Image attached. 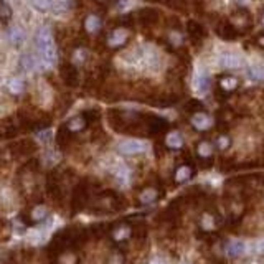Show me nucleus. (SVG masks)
<instances>
[{
  "instance_id": "obj_8",
  "label": "nucleus",
  "mask_w": 264,
  "mask_h": 264,
  "mask_svg": "<svg viewBox=\"0 0 264 264\" xmlns=\"http://www.w3.org/2000/svg\"><path fill=\"white\" fill-rule=\"evenodd\" d=\"M240 88V79L231 75H223L216 79V96L228 97Z\"/></svg>"
},
{
  "instance_id": "obj_2",
  "label": "nucleus",
  "mask_w": 264,
  "mask_h": 264,
  "mask_svg": "<svg viewBox=\"0 0 264 264\" xmlns=\"http://www.w3.org/2000/svg\"><path fill=\"white\" fill-rule=\"evenodd\" d=\"M129 42H130V28H125L122 25L111 28L104 37V45L109 50H121Z\"/></svg>"
},
{
  "instance_id": "obj_27",
  "label": "nucleus",
  "mask_w": 264,
  "mask_h": 264,
  "mask_svg": "<svg viewBox=\"0 0 264 264\" xmlns=\"http://www.w3.org/2000/svg\"><path fill=\"white\" fill-rule=\"evenodd\" d=\"M10 40L15 45H20L23 42V31H22L20 26H12L10 28Z\"/></svg>"
},
{
  "instance_id": "obj_29",
  "label": "nucleus",
  "mask_w": 264,
  "mask_h": 264,
  "mask_svg": "<svg viewBox=\"0 0 264 264\" xmlns=\"http://www.w3.org/2000/svg\"><path fill=\"white\" fill-rule=\"evenodd\" d=\"M28 2L40 12H45V10L51 9V0H28Z\"/></svg>"
},
{
  "instance_id": "obj_25",
  "label": "nucleus",
  "mask_w": 264,
  "mask_h": 264,
  "mask_svg": "<svg viewBox=\"0 0 264 264\" xmlns=\"http://www.w3.org/2000/svg\"><path fill=\"white\" fill-rule=\"evenodd\" d=\"M200 111H205V106L202 101H198V99H190V101L185 104V112H187L188 116L195 114V112H200Z\"/></svg>"
},
{
  "instance_id": "obj_17",
  "label": "nucleus",
  "mask_w": 264,
  "mask_h": 264,
  "mask_svg": "<svg viewBox=\"0 0 264 264\" xmlns=\"http://www.w3.org/2000/svg\"><path fill=\"white\" fill-rule=\"evenodd\" d=\"M88 187L84 183H79L78 187L73 191V198H71V205H73V210H81L86 202H88L89 193H88Z\"/></svg>"
},
{
  "instance_id": "obj_31",
  "label": "nucleus",
  "mask_w": 264,
  "mask_h": 264,
  "mask_svg": "<svg viewBox=\"0 0 264 264\" xmlns=\"http://www.w3.org/2000/svg\"><path fill=\"white\" fill-rule=\"evenodd\" d=\"M9 18H10V9L0 0V20H9Z\"/></svg>"
},
{
  "instance_id": "obj_15",
  "label": "nucleus",
  "mask_w": 264,
  "mask_h": 264,
  "mask_svg": "<svg viewBox=\"0 0 264 264\" xmlns=\"http://www.w3.org/2000/svg\"><path fill=\"white\" fill-rule=\"evenodd\" d=\"M61 78L63 81L71 86V88H75V86L79 84V71H78V66L73 64V63H64L61 66Z\"/></svg>"
},
{
  "instance_id": "obj_38",
  "label": "nucleus",
  "mask_w": 264,
  "mask_h": 264,
  "mask_svg": "<svg viewBox=\"0 0 264 264\" xmlns=\"http://www.w3.org/2000/svg\"><path fill=\"white\" fill-rule=\"evenodd\" d=\"M236 4H240V5H244V4H248V0H235Z\"/></svg>"
},
{
  "instance_id": "obj_32",
  "label": "nucleus",
  "mask_w": 264,
  "mask_h": 264,
  "mask_svg": "<svg viewBox=\"0 0 264 264\" xmlns=\"http://www.w3.org/2000/svg\"><path fill=\"white\" fill-rule=\"evenodd\" d=\"M73 58H75L76 61L83 63L84 59L88 58V51H86V50H83V48H79V50H76V51H75V55H73Z\"/></svg>"
},
{
  "instance_id": "obj_9",
  "label": "nucleus",
  "mask_w": 264,
  "mask_h": 264,
  "mask_svg": "<svg viewBox=\"0 0 264 264\" xmlns=\"http://www.w3.org/2000/svg\"><path fill=\"white\" fill-rule=\"evenodd\" d=\"M162 196L163 191L160 190V187H157V185H145V187L139 188L136 195V202L139 205H152L157 200H160Z\"/></svg>"
},
{
  "instance_id": "obj_36",
  "label": "nucleus",
  "mask_w": 264,
  "mask_h": 264,
  "mask_svg": "<svg viewBox=\"0 0 264 264\" xmlns=\"http://www.w3.org/2000/svg\"><path fill=\"white\" fill-rule=\"evenodd\" d=\"M256 253H264V240H261V241H257V244H256Z\"/></svg>"
},
{
  "instance_id": "obj_39",
  "label": "nucleus",
  "mask_w": 264,
  "mask_h": 264,
  "mask_svg": "<svg viewBox=\"0 0 264 264\" xmlns=\"http://www.w3.org/2000/svg\"><path fill=\"white\" fill-rule=\"evenodd\" d=\"M261 25L264 26V12H262V15H261Z\"/></svg>"
},
{
  "instance_id": "obj_18",
  "label": "nucleus",
  "mask_w": 264,
  "mask_h": 264,
  "mask_svg": "<svg viewBox=\"0 0 264 264\" xmlns=\"http://www.w3.org/2000/svg\"><path fill=\"white\" fill-rule=\"evenodd\" d=\"M163 147H167L169 150H182L183 145H185V141L180 132L177 130H169L167 134H165V139H163Z\"/></svg>"
},
{
  "instance_id": "obj_20",
  "label": "nucleus",
  "mask_w": 264,
  "mask_h": 264,
  "mask_svg": "<svg viewBox=\"0 0 264 264\" xmlns=\"http://www.w3.org/2000/svg\"><path fill=\"white\" fill-rule=\"evenodd\" d=\"M244 249H246V246H244L243 241H229L226 244V248H224V251H226V254L229 257H238L241 256L244 253Z\"/></svg>"
},
{
  "instance_id": "obj_3",
  "label": "nucleus",
  "mask_w": 264,
  "mask_h": 264,
  "mask_svg": "<svg viewBox=\"0 0 264 264\" xmlns=\"http://www.w3.org/2000/svg\"><path fill=\"white\" fill-rule=\"evenodd\" d=\"M169 121L165 117L155 116V114H145L144 116V134L155 137L169 132Z\"/></svg>"
},
{
  "instance_id": "obj_10",
  "label": "nucleus",
  "mask_w": 264,
  "mask_h": 264,
  "mask_svg": "<svg viewBox=\"0 0 264 264\" xmlns=\"http://www.w3.org/2000/svg\"><path fill=\"white\" fill-rule=\"evenodd\" d=\"M147 150V144L139 139H125L117 144V152L122 155H137Z\"/></svg>"
},
{
  "instance_id": "obj_11",
  "label": "nucleus",
  "mask_w": 264,
  "mask_h": 264,
  "mask_svg": "<svg viewBox=\"0 0 264 264\" xmlns=\"http://www.w3.org/2000/svg\"><path fill=\"white\" fill-rule=\"evenodd\" d=\"M185 31H187L190 42L196 46L202 45L203 40L207 38V28H205L200 22H196V20H188V22L185 23Z\"/></svg>"
},
{
  "instance_id": "obj_23",
  "label": "nucleus",
  "mask_w": 264,
  "mask_h": 264,
  "mask_svg": "<svg viewBox=\"0 0 264 264\" xmlns=\"http://www.w3.org/2000/svg\"><path fill=\"white\" fill-rule=\"evenodd\" d=\"M213 145H215V149H218L220 152L228 150L229 145H231V137H229L228 134H224V132H221V134H218V136L215 137Z\"/></svg>"
},
{
  "instance_id": "obj_7",
  "label": "nucleus",
  "mask_w": 264,
  "mask_h": 264,
  "mask_svg": "<svg viewBox=\"0 0 264 264\" xmlns=\"http://www.w3.org/2000/svg\"><path fill=\"white\" fill-rule=\"evenodd\" d=\"M215 33L223 42H236L241 33L236 30V26L229 22L228 18H220L215 23Z\"/></svg>"
},
{
  "instance_id": "obj_37",
  "label": "nucleus",
  "mask_w": 264,
  "mask_h": 264,
  "mask_svg": "<svg viewBox=\"0 0 264 264\" xmlns=\"http://www.w3.org/2000/svg\"><path fill=\"white\" fill-rule=\"evenodd\" d=\"M94 2H97V4H101V5H106V4H109V2H112V0H94Z\"/></svg>"
},
{
  "instance_id": "obj_19",
  "label": "nucleus",
  "mask_w": 264,
  "mask_h": 264,
  "mask_svg": "<svg viewBox=\"0 0 264 264\" xmlns=\"http://www.w3.org/2000/svg\"><path fill=\"white\" fill-rule=\"evenodd\" d=\"M243 59L236 55V53H223L220 56V66H223L224 70H238L241 68Z\"/></svg>"
},
{
  "instance_id": "obj_16",
  "label": "nucleus",
  "mask_w": 264,
  "mask_h": 264,
  "mask_svg": "<svg viewBox=\"0 0 264 264\" xmlns=\"http://www.w3.org/2000/svg\"><path fill=\"white\" fill-rule=\"evenodd\" d=\"M83 28L89 35H97L103 30V18L97 13H88L83 20Z\"/></svg>"
},
{
  "instance_id": "obj_6",
  "label": "nucleus",
  "mask_w": 264,
  "mask_h": 264,
  "mask_svg": "<svg viewBox=\"0 0 264 264\" xmlns=\"http://www.w3.org/2000/svg\"><path fill=\"white\" fill-rule=\"evenodd\" d=\"M195 175V165L191 162V158H185V160H180L174 169V183L182 185L187 183L188 180H191Z\"/></svg>"
},
{
  "instance_id": "obj_30",
  "label": "nucleus",
  "mask_w": 264,
  "mask_h": 264,
  "mask_svg": "<svg viewBox=\"0 0 264 264\" xmlns=\"http://www.w3.org/2000/svg\"><path fill=\"white\" fill-rule=\"evenodd\" d=\"M22 66H23L25 71H31L33 66H35V63H33V58H31L30 55H25V56L22 58Z\"/></svg>"
},
{
  "instance_id": "obj_12",
  "label": "nucleus",
  "mask_w": 264,
  "mask_h": 264,
  "mask_svg": "<svg viewBox=\"0 0 264 264\" xmlns=\"http://www.w3.org/2000/svg\"><path fill=\"white\" fill-rule=\"evenodd\" d=\"M229 22L236 26V30L240 33L248 31V30H251V26H253V20H251L249 12L244 10V9H238V10H235L233 13H231Z\"/></svg>"
},
{
  "instance_id": "obj_28",
  "label": "nucleus",
  "mask_w": 264,
  "mask_h": 264,
  "mask_svg": "<svg viewBox=\"0 0 264 264\" xmlns=\"http://www.w3.org/2000/svg\"><path fill=\"white\" fill-rule=\"evenodd\" d=\"M125 262V257H124V253L122 251H114L112 254H109L108 261H106V264H124Z\"/></svg>"
},
{
  "instance_id": "obj_1",
  "label": "nucleus",
  "mask_w": 264,
  "mask_h": 264,
  "mask_svg": "<svg viewBox=\"0 0 264 264\" xmlns=\"http://www.w3.org/2000/svg\"><path fill=\"white\" fill-rule=\"evenodd\" d=\"M35 45L37 50L42 55L43 61L46 64H53L56 61V48H55V42H53V33L48 26H42L37 35H35Z\"/></svg>"
},
{
  "instance_id": "obj_21",
  "label": "nucleus",
  "mask_w": 264,
  "mask_h": 264,
  "mask_svg": "<svg viewBox=\"0 0 264 264\" xmlns=\"http://www.w3.org/2000/svg\"><path fill=\"white\" fill-rule=\"evenodd\" d=\"M86 125H88V121H86V119L83 117V114H81V116H78V117H73L71 121L64 125V127L68 129L71 134H76V132L83 130Z\"/></svg>"
},
{
  "instance_id": "obj_24",
  "label": "nucleus",
  "mask_w": 264,
  "mask_h": 264,
  "mask_svg": "<svg viewBox=\"0 0 264 264\" xmlns=\"http://www.w3.org/2000/svg\"><path fill=\"white\" fill-rule=\"evenodd\" d=\"M195 83H196V89L200 92H207L210 89V84H211L210 76L207 75V73H200V75L196 76Z\"/></svg>"
},
{
  "instance_id": "obj_22",
  "label": "nucleus",
  "mask_w": 264,
  "mask_h": 264,
  "mask_svg": "<svg viewBox=\"0 0 264 264\" xmlns=\"http://www.w3.org/2000/svg\"><path fill=\"white\" fill-rule=\"evenodd\" d=\"M248 78L251 81H256V83H262L264 81V66L262 64H253L249 66L248 71H246Z\"/></svg>"
},
{
  "instance_id": "obj_40",
  "label": "nucleus",
  "mask_w": 264,
  "mask_h": 264,
  "mask_svg": "<svg viewBox=\"0 0 264 264\" xmlns=\"http://www.w3.org/2000/svg\"><path fill=\"white\" fill-rule=\"evenodd\" d=\"M150 264H162V262H160V261H157V259H154Z\"/></svg>"
},
{
  "instance_id": "obj_5",
  "label": "nucleus",
  "mask_w": 264,
  "mask_h": 264,
  "mask_svg": "<svg viewBox=\"0 0 264 264\" xmlns=\"http://www.w3.org/2000/svg\"><path fill=\"white\" fill-rule=\"evenodd\" d=\"M132 229H134L132 224H129L127 221H121L116 224H109L108 235H111L112 241L121 246V244H125L132 238Z\"/></svg>"
},
{
  "instance_id": "obj_13",
  "label": "nucleus",
  "mask_w": 264,
  "mask_h": 264,
  "mask_svg": "<svg viewBox=\"0 0 264 264\" xmlns=\"http://www.w3.org/2000/svg\"><path fill=\"white\" fill-rule=\"evenodd\" d=\"M190 124L198 132H207L213 127V119H211V116L207 111H200L190 116Z\"/></svg>"
},
{
  "instance_id": "obj_4",
  "label": "nucleus",
  "mask_w": 264,
  "mask_h": 264,
  "mask_svg": "<svg viewBox=\"0 0 264 264\" xmlns=\"http://www.w3.org/2000/svg\"><path fill=\"white\" fill-rule=\"evenodd\" d=\"M195 157L202 163V169H210L215 163V145L208 139H202L195 147Z\"/></svg>"
},
{
  "instance_id": "obj_35",
  "label": "nucleus",
  "mask_w": 264,
  "mask_h": 264,
  "mask_svg": "<svg viewBox=\"0 0 264 264\" xmlns=\"http://www.w3.org/2000/svg\"><path fill=\"white\" fill-rule=\"evenodd\" d=\"M254 43L259 46V48H264V31L262 33H257L256 38H254Z\"/></svg>"
},
{
  "instance_id": "obj_14",
  "label": "nucleus",
  "mask_w": 264,
  "mask_h": 264,
  "mask_svg": "<svg viewBox=\"0 0 264 264\" xmlns=\"http://www.w3.org/2000/svg\"><path fill=\"white\" fill-rule=\"evenodd\" d=\"M137 22L141 23L142 26H155L158 22H160V12L157 9H152V7H147V9L139 10L137 13Z\"/></svg>"
},
{
  "instance_id": "obj_26",
  "label": "nucleus",
  "mask_w": 264,
  "mask_h": 264,
  "mask_svg": "<svg viewBox=\"0 0 264 264\" xmlns=\"http://www.w3.org/2000/svg\"><path fill=\"white\" fill-rule=\"evenodd\" d=\"M23 89H25V84H23V81H20V79H10L9 81V91L12 94H15V96L22 94Z\"/></svg>"
},
{
  "instance_id": "obj_34",
  "label": "nucleus",
  "mask_w": 264,
  "mask_h": 264,
  "mask_svg": "<svg viewBox=\"0 0 264 264\" xmlns=\"http://www.w3.org/2000/svg\"><path fill=\"white\" fill-rule=\"evenodd\" d=\"M38 137L42 139L43 142H48L50 139H51V132L50 130H40V134H38Z\"/></svg>"
},
{
  "instance_id": "obj_33",
  "label": "nucleus",
  "mask_w": 264,
  "mask_h": 264,
  "mask_svg": "<svg viewBox=\"0 0 264 264\" xmlns=\"http://www.w3.org/2000/svg\"><path fill=\"white\" fill-rule=\"evenodd\" d=\"M45 215H46V211H45V208L42 207V208H35V210H33V213H31V218H33V220H43V218H45Z\"/></svg>"
}]
</instances>
